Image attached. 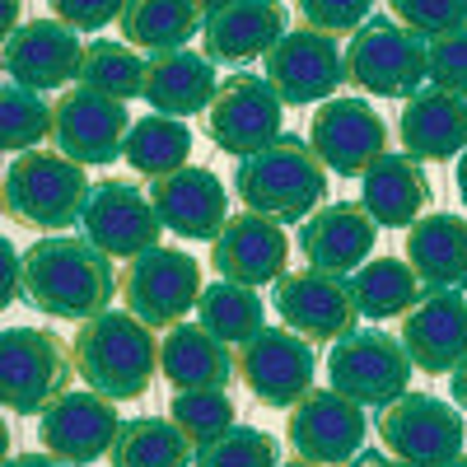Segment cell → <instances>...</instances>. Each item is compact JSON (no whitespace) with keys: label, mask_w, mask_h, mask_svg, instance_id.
I'll use <instances>...</instances> for the list:
<instances>
[{"label":"cell","mask_w":467,"mask_h":467,"mask_svg":"<svg viewBox=\"0 0 467 467\" xmlns=\"http://www.w3.org/2000/svg\"><path fill=\"white\" fill-rule=\"evenodd\" d=\"M112 295H122V276L108 253L75 234H47L24 253V299L47 318L94 323L112 314Z\"/></svg>","instance_id":"1"},{"label":"cell","mask_w":467,"mask_h":467,"mask_svg":"<svg viewBox=\"0 0 467 467\" xmlns=\"http://www.w3.org/2000/svg\"><path fill=\"white\" fill-rule=\"evenodd\" d=\"M234 192H239L248 215L276 220V224H304L308 215H318L327 197V169L308 150V140L281 136L253 160H239Z\"/></svg>","instance_id":"2"},{"label":"cell","mask_w":467,"mask_h":467,"mask_svg":"<svg viewBox=\"0 0 467 467\" xmlns=\"http://www.w3.org/2000/svg\"><path fill=\"white\" fill-rule=\"evenodd\" d=\"M70 356H75V374L89 383V393L108 402L145 398L154 374H160V341L131 314H103L85 327H75Z\"/></svg>","instance_id":"3"},{"label":"cell","mask_w":467,"mask_h":467,"mask_svg":"<svg viewBox=\"0 0 467 467\" xmlns=\"http://www.w3.org/2000/svg\"><path fill=\"white\" fill-rule=\"evenodd\" d=\"M89 178L80 164H70L61 150H28L5 169V215L47 234H66L80 224L85 202H89Z\"/></svg>","instance_id":"4"},{"label":"cell","mask_w":467,"mask_h":467,"mask_svg":"<svg viewBox=\"0 0 467 467\" xmlns=\"http://www.w3.org/2000/svg\"><path fill=\"white\" fill-rule=\"evenodd\" d=\"M75 379V356L52 327H5L0 332V398L15 416L52 411Z\"/></svg>","instance_id":"5"},{"label":"cell","mask_w":467,"mask_h":467,"mask_svg":"<svg viewBox=\"0 0 467 467\" xmlns=\"http://www.w3.org/2000/svg\"><path fill=\"white\" fill-rule=\"evenodd\" d=\"M346 80L374 99H416L431 80V47L411 37L393 15L374 10V19L346 47Z\"/></svg>","instance_id":"6"},{"label":"cell","mask_w":467,"mask_h":467,"mask_svg":"<svg viewBox=\"0 0 467 467\" xmlns=\"http://www.w3.org/2000/svg\"><path fill=\"white\" fill-rule=\"evenodd\" d=\"M411 369L416 365L402 337L383 327H356L327 350V383L356 407H393L402 393H411Z\"/></svg>","instance_id":"7"},{"label":"cell","mask_w":467,"mask_h":467,"mask_svg":"<svg viewBox=\"0 0 467 467\" xmlns=\"http://www.w3.org/2000/svg\"><path fill=\"white\" fill-rule=\"evenodd\" d=\"M374 435L383 440V453H393L402 467H444L462 458L467 425L453 402H440L431 393H402L393 407L379 411Z\"/></svg>","instance_id":"8"},{"label":"cell","mask_w":467,"mask_h":467,"mask_svg":"<svg viewBox=\"0 0 467 467\" xmlns=\"http://www.w3.org/2000/svg\"><path fill=\"white\" fill-rule=\"evenodd\" d=\"M239 383L253 393V402L290 411L314 393V369L318 356L304 337H295L290 327H262L253 341H244L239 350Z\"/></svg>","instance_id":"9"},{"label":"cell","mask_w":467,"mask_h":467,"mask_svg":"<svg viewBox=\"0 0 467 467\" xmlns=\"http://www.w3.org/2000/svg\"><path fill=\"white\" fill-rule=\"evenodd\" d=\"M202 262L178 248H154L122 271V299L127 314L140 318L145 327H178L187 308H197L202 299Z\"/></svg>","instance_id":"10"},{"label":"cell","mask_w":467,"mask_h":467,"mask_svg":"<svg viewBox=\"0 0 467 467\" xmlns=\"http://www.w3.org/2000/svg\"><path fill=\"white\" fill-rule=\"evenodd\" d=\"M276 314L285 318V327L295 337H304L308 346H337L356 332L360 323V308H356V295H350V281L346 276H327V271H285L276 281Z\"/></svg>","instance_id":"11"},{"label":"cell","mask_w":467,"mask_h":467,"mask_svg":"<svg viewBox=\"0 0 467 467\" xmlns=\"http://www.w3.org/2000/svg\"><path fill=\"white\" fill-rule=\"evenodd\" d=\"M281 122H285V103L276 99V89L262 75H244V70L220 80V94L206 112L211 140L224 154H239V160H253L266 145H276L285 136Z\"/></svg>","instance_id":"12"},{"label":"cell","mask_w":467,"mask_h":467,"mask_svg":"<svg viewBox=\"0 0 467 467\" xmlns=\"http://www.w3.org/2000/svg\"><path fill=\"white\" fill-rule=\"evenodd\" d=\"M285 440L299 462L346 467L365 453V407L341 398L337 388H314L299 407H290Z\"/></svg>","instance_id":"13"},{"label":"cell","mask_w":467,"mask_h":467,"mask_svg":"<svg viewBox=\"0 0 467 467\" xmlns=\"http://www.w3.org/2000/svg\"><path fill=\"white\" fill-rule=\"evenodd\" d=\"M308 150L332 178H365L388 154V122L365 99H332L308 122Z\"/></svg>","instance_id":"14"},{"label":"cell","mask_w":467,"mask_h":467,"mask_svg":"<svg viewBox=\"0 0 467 467\" xmlns=\"http://www.w3.org/2000/svg\"><path fill=\"white\" fill-rule=\"evenodd\" d=\"M80 229L85 239L108 253V257H145L160 248V229L164 220L154 215V202L150 192H140L136 182H122V178H103L89 202H85V215H80Z\"/></svg>","instance_id":"15"},{"label":"cell","mask_w":467,"mask_h":467,"mask_svg":"<svg viewBox=\"0 0 467 467\" xmlns=\"http://www.w3.org/2000/svg\"><path fill=\"white\" fill-rule=\"evenodd\" d=\"M266 85L290 108H308V103L323 108L346 85V57L337 52L332 37L314 28H290L266 52Z\"/></svg>","instance_id":"16"},{"label":"cell","mask_w":467,"mask_h":467,"mask_svg":"<svg viewBox=\"0 0 467 467\" xmlns=\"http://www.w3.org/2000/svg\"><path fill=\"white\" fill-rule=\"evenodd\" d=\"M131 117H127V103H112L103 94H89V89H66L57 99V150L66 154L70 164L80 169H103L112 160L127 154V136H131Z\"/></svg>","instance_id":"17"},{"label":"cell","mask_w":467,"mask_h":467,"mask_svg":"<svg viewBox=\"0 0 467 467\" xmlns=\"http://www.w3.org/2000/svg\"><path fill=\"white\" fill-rule=\"evenodd\" d=\"M285 37V5L276 0H211L202 19V57L215 66L266 61Z\"/></svg>","instance_id":"18"},{"label":"cell","mask_w":467,"mask_h":467,"mask_svg":"<svg viewBox=\"0 0 467 467\" xmlns=\"http://www.w3.org/2000/svg\"><path fill=\"white\" fill-rule=\"evenodd\" d=\"M122 425L127 420L117 416V402L99 393H66L52 411L37 416V440H43V453L61 458L66 467H89L112 453Z\"/></svg>","instance_id":"19"},{"label":"cell","mask_w":467,"mask_h":467,"mask_svg":"<svg viewBox=\"0 0 467 467\" xmlns=\"http://www.w3.org/2000/svg\"><path fill=\"white\" fill-rule=\"evenodd\" d=\"M150 202H154V215L164 220V229H173L187 244H215L224 234V224L234 220L224 182L197 164L150 182Z\"/></svg>","instance_id":"20"},{"label":"cell","mask_w":467,"mask_h":467,"mask_svg":"<svg viewBox=\"0 0 467 467\" xmlns=\"http://www.w3.org/2000/svg\"><path fill=\"white\" fill-rule=\"evenodd\" d=\"M85 47L66 24L57 19H28L15 37H5V70L10 85H24L33 94L66 89L70 80H80Z\"/></svg>","instance_id":"21"},{"label":"cell","mask_w":467,"mask_h":467,"mask_svg":"<svg viewBox=\"0 0 467 467\" xmlns=\"http://www.w3.org/2000/svg\"><path fill=\"white\" fill-rule=\"evenodd\" d=\"M379 239V224L369 220V211L360 202H332L318 215H308L295 234V248L304 253V262L327 276H356L369 262Z\"/></svg>","instance_id":"22"},{"label":"cell","mask_w":467,"mask_h":467,"mask_svg":"<svg viewBox=\"0 0 467 467\" xmlns=\"http://www.w3.org/2000/svg\"><path fill=\"white\" fill-rule=\"evenodd\" d=\"M215 262V276L234 281V285H276L290 266V234L276 220H262V215H234L224 224V234L211 248Z\"/></svg>","instance_id":"23"},{"label":"cell","mask_w":467,"mask_h":467,"mask_svg":"<svg viewBox=\"0 0 467 467\" xmlns=\"http://www.w3.org/2000/svg\"><path fill=\"white\" fill-rule=\"evenodd\" d=\"M402 346L416 369L453 374L467 360V299L462 295H425L402 318Z\"/></svg>","instance_id":"24"},{"label":"cell","mask_w":467,"mask_h":467,"mask_svg":"<svg viewBox=\"0 0 467 467\" xmlns=\"http://www.w3.org/2000/svg\"><path fill=\"white\" fill-rule=\"evenodd\" d=\"M407 266L425 295H462L467 290V220L435 211L407 229Z\"/></svg>","instance_id":"25"},{"label":"cell","mask_w":467,"mask_h":467,"mask_svg":"<svg viewBox=\"0 0 467 467\" xmlns=\"http://www.w3.org/2000/svg\"><path fill=\"white\" fill-rule=\"evenodd\" d=\"M398 136H402V154H411L416 164L462 160L467 154V103L444 89H420L416 99L402 103Z\"/></svg>","instance_id":"26"},{"label":"cell","mask_w":467,"mask_h":467,"mask_svg":"<svg viewBox=\"0 0 467 467\" xmlns=\"http://www.w3.org/2000/svg\"><path fill=\"white\" fill-rule=\"evenodd\" d=\"M435 192L425 169L402 150H388L383 160L360 178V206L379 229H411L425 211H431Z\"/></svg>","instance_id":"27"},{"label":"cell","mask_w":467,"mask_h":467,"mask_svg":"<svg viewBox=\"0 0 467 467\" xmlns=\"http://www.w3.org/2000/svg\"><path fill=\"white\" fill-rule=\"evenodd\" d=\"M160 374L173 383V393H202V388L224 393L239 379V356L202 323H178L160 341Z\"/></svg>","instance_id":"28"},{"label":"cell","mask_w":467,"mask_h":467,"mask_svg":"<svg viewBox=\"0 0 467 467\" xmlns=\"http://www.w3.org/2000/svg\"><path fill=\"white\" fill-rule=\"evenodd\" d=\"M220 94V80H215V66L202 57V52H169V57H154L150 70H145V103L160 112V117H197V112H211Z\"/></svg>","instance_id":"29"},{"label":"cell","mask_w":467,"mask_h":467,"mask_svg":"<svg viewBox=\"0 0 467 467\" xmlns=\"http://www.w3.org/2000/svg\"><path fill=\"white\" fill-rule=\"evenodd\" d=\"M206 5L197 0H136V5L122 10V37L127 47L150 52L154 57H169V52H187V37L202 33Z\"/></svg>","instance_id":"30"},{"label":"cell","mask_w":467,"mask_h":467,"mask_svg":"<svg viewBox=\"0 0 467 467\" xmlns=\"http://www.w3.org/2000/svg\"><path fill=\"white\" fill-rule=\"evenodd\" d=\"M350 295H356L360 318L388 323V318H407L425 299V285L416 281L407 257H369L356 276H350Z\"/></svg>","instance_id":"31"},{"label":"cell","mask_w":467,"mask_h":467,"mask_svg":"<svg viewBox=\"0 0 467 467\" xmlns=\"http://www.w3.org/2000/svg\"><path fill=\"white\" fill-rule=\"evenodd\" d=\"M108 462L112 467H192L197 462V444L169 416H136L122 425Z\"/></svg>","instance_id":"32"},{"label":"cell","mask_w":467,"mask_h":467,"mask_svg":"<svg viewBox=\"0 0 467 467\" xmlns=\"http://www.w3.org/2000/svg\"><path fill=\"white\" fill-rule=\"evenodd\" d=\"M122 160L140 178L160 182V178L187 169V160H192V131L178 122V117H160V112L140 117V122L131 127V136H127V154H122Z\"/></svg>","instance_id":"33"},{"label":"cell","mask_w":467,"mask_h":467,"mask_svg":"<svg viewBox=\"0 0 467 467\" xmlns=\"http://www.w3.org/2000/svg\"><path fill=\"white\" fill-rule=\"evenodd\" d=\"M262 318H266L262 295L248 290V285H234V281H215V285H206L202 299H197V323H202L211 337H220L224 346L253 341V337L266 327Z\"/></svg>","instance_id":"34"},{"label":"cell","mask_w":467,"mask_h":467,"mask_svg":"<svg viewBox=\"0 0 467 467\" xmlns=\"http://www.w3.org/2000/svg\"><path fill=\"white\" fill-rule=\"evenodd\" d=\"M145 70L150 61L127 47V43H112V37H94L85 47V66H80V89L103 94L112 103H127L136 94H145Z\"/></svg>","instance_id":"35"},{"label":"cell","mask_w":467,"mask_h":467,"mask_svg":"<svg viewBox=\"0 0 467 467\" xmlns=\"http://www.w3.org/2000/svg\"><path fill=\"white\" fill-rule=\"evenodd\" d=\"M52 131H57V103L24 85H5V94H0V145L19 160V154L52 140Z\"/></svg>","instance_id":"36"},{"label":"cell","mask_w":467,"mask_h":467,"mask_svg":"<svg viewBox=\"0 0 467 467\" xmlns=\"http://www.w3.org/2000/svg\"><path fill=\"white\" fill-rule=\"evenodd\" d=\"M169 420H173L197 449H206L211 440H220V435L234 431V398L220 393V388H202V393H173Z\"/></svg>","instance_id":"37"},{"label":"cell","mask_w":467,"mask_h":467,"mask_svg":"<svg viewBox=\"0 0 467 467\" xmlns=\"http://www.w3.org/2000/svg\"><path fill=\"white\" fill-rule=\"evenodd\" d=\"M192 467H281V444L276 435L257 431V425H234L229 435L197 449Z\"/></svg>","instance_id":"38"},{"label":"cell","mask_w":467,"mask_h":467,"mask_svg":"<svg viewBox=\"0 0 467 467\" xmlns=\"http://www.w3.org/2000/svg\"><path fill=\"white\" fill-rule=\"evenodd\" d=\"M388 15L420 43H440V37L467 28V0H393Z\"/></svg>","instance_id":"39"},{"label":"cell","mask_w":467,"mask_h":467,"mask_svg":"<svg viewBox=\"0 0 467 467\" xmlns=\"http://www.w3.org/2000/svg\"><path fill=\"white\" fill-rule=\"evenodd\" d=\"M299 19H304V28H314L337 43V37H356L374 19V10H369V0H304Z\"/></svg>","instance_id":"40"},{"label":"cell","mask_w":467,"mask_h":467,"mask_svg":"<svg viewBox=\"0 0 467 467\" xmlns=\"http://www.w3.org/2000/svg\"><path fill=\"white\" fill-rule=\"evenodd\" d=\"M431 89H444L467 103V28L431 43Z\"/></svg>","instance_id":"41"},{"label":"cell","mask_w":467,"mask_h":467,"mask_svg":"<svg viewBox=\"0 0 467 467\" xmlns=\"http://www.w3.org/2000/svg\"><path fill=\"white\" fill-rule=\"evenodd\" d=\"M122 10H127V5H112V0H57V5H52V19L66 24V28L75 33V28H108V24H122Z\"/></svg>","instance_id":"42"},{"label":"cell","mask_w":467,"mask_h":467,"mask_svg":"<svg viewBox=\"0 0 467 467\" xmlns=\"http://www.w3.org/2000/svg\"><path fill=\"white\" fill-rule=\"evenodd\" d=\"M0 262H5V295H0V299L15 304V299H24V253L5 239V244H0Z\"/></svg>","instance_id":"43"},{"label":"cell","mask_w":467,"mask_h":467,"mask_svg":"<svg viewBox=\"0 0 467 467\" xmlns=\"http://www.w3.org/2000/svg\"><path fill=\"white\" fill-rule=\"evenodd\" d=\"M5 467H66V462L52 453H15V458H5Z\"/></svg>","instance_id":"44"},{"label":"cell","mask_w":467,"mask_h":467,"mask_svg":"<svg viewBox=\"0 0 467 467\" xmlns=\"http://www.w3.org/2000/svg\"><path fill=\"white\" fill-rule=\"evenodd\" d=\"M346 467H402L393 453H383V449H365L356 462H346Z\"/></svg>","instance_id":"45"},{"label":"cell","mask_w":467,"mask_h":467,"mask_svg":"<svg viewBox=\"0 0 467 467\" xmlns=\"http://www.w3.org/2000/svg\"><path fill=\"white\" fill-rule=\"evenodd\" d=\"M449 393H453V402L467 411V360H462V365L449 374Z\"/></svg>","instance_id":"46"},{"label":"cell","mask_w":467,"mask_h":467,"mask_svg":"<svg viewBox=\"0 0 467 467\" xmlns=\"http://www.w3.org/2000/svg\"><path fill=\"white\" fill-rule=\"evenodd\" d=\"M458 197H462V206H467V154L458 160Z\"/></svg>","instance_id":"47"},{"label":"cell","mask_w":467,"mask_h":467,"mask_svg":"<svg viewBox=\"0 0 467 467\" xmlns=\"http://www.w3.org/2000/svg\"><path fill=\"white\" fill-rule=\"evenodd\" d=\"M444 467H467V453H462V458H453V462H444Z\"/></svg>","instance_id":"48"},{"label":"cell","mask_w":467,"mask_h":467,"mask_svg":"<svg viewBox=\"0 0 467 467\" xmlns=\"http://www.w3.org/2000/svg\"><path fill=\"white\" fill-rule=\"evenodd\" d=\"M285 467H314V462H299V458H295V462H285Z\"/></svg>","instance_id":"49"}]
</instances>
